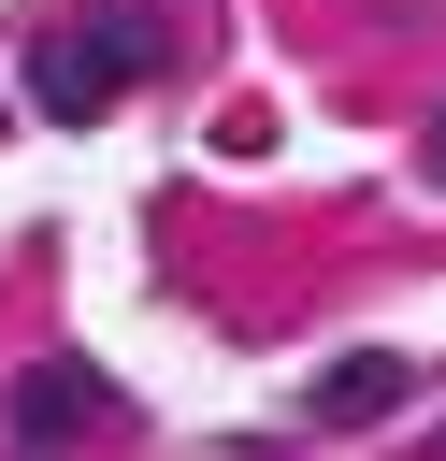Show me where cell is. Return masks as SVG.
I'll return each instance as SVG.
<instances>
[{"label": "cell", "instance_id": "6da1fadb", "mask_svg": "<svg viewBox=\"0 0 446 461\" xmlns=\"http://www.w3.org/2000/svg\"><path fill=\"white\" fill-rule=\"evenodd\" d=\"M144 72H158V29H144V14H72V29H43V43H29V101H43L58 130L115 115Z\"/></svg>", "mask_w": 446, "mask_h": 461}, {"label": "cell", "instance_id": "7a4b0ae2", "mask_svg": "<svg viewBox=\"0 0 446 461\" xmlns=\"http://www.w3.org/2000/svg\"><path fill=\"white\" fill-rule=\"evenodd\" d=\"M101 418H115V389H101L86 360H29V375H14V447H29V461H58V447L101 432Z\"/></svg>", "mask_w": 446, "mask_h": 461}, {"label": "cell", "instance_id": "3957f363", "mask_svg": "<svg viewBox=\"0 0 446 461\" xmlns=\"http://www.w3.org/2000/svg\"><path fill=\"white\" fill-rule=\"evenodd\" d=\"M403 403V360H331L317 375V432H360V418H388Z\"/></svg>", "mask_w": 446, "mask_h": 461}, {"label": "cell", "instance_id": "277c9868", "mask_svg": "<svg viewBox=\"0 0 446 461\" xmlns=\"http://www.w3.org/2000/svg\"><path fill=\"white\" fill-rule=\"evenodd\" d=\"M432 173H446V115H432Z\"/></svg>", "mask_w": 446, "mask_h": 461}]
</instances>
